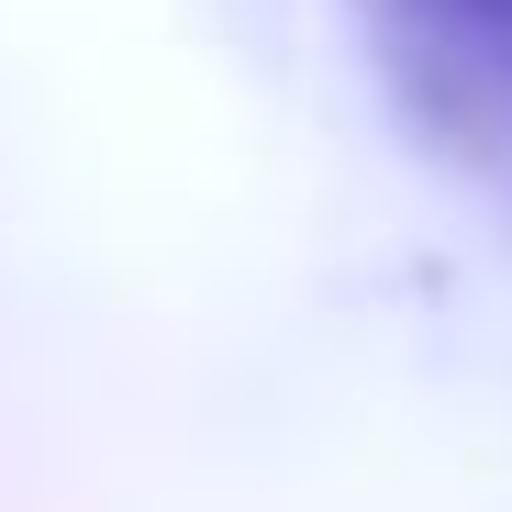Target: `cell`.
Masks as SVG:
<instances>
[{
  "mask_svg": "<svg viewBox=\"0 0 512 512\" xmlns=\"http://www.w3.org/2000/svg\"><path fill=\"white\" fill-rule=\"evenodd\" d=\"M401 123L446 167L512 190V0H357Z\"/></svg>",
  "mask_w": 512,
  "mask_h": 512,
  "instance_id": "1",
  "label": "cell"
}]
</instances>
